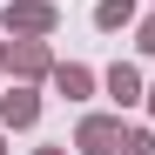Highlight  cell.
<instances>
[{
  "label": "cell",
  "mask_w": 155,
  "mask_h": 155,
  "mask_svg": "<svg viewBox=\"0 0 155 155\" xmlns=\"http://www.w3.org/2000/svg\"><path fill=\"white\" fill-rule=\"evenodd\" d=\"M121 142V121H108V115H94V121H81V148L88 155H108Z\"/></svg>",
  "instance_id": "1"
},
{
  "label": "cell",
  "mask_w": 155,
  "mask_h": 155,
  "mask_svg": "<svg viewBox=\"0 0 155 155\" xmlns=\"http://www.w3.org/2000/svg\"><path fill=\"white\" fill-rule=\"evenodd\" d=\"M108 94L121 101V108H128V101H142V74H135V68H108Z\"/></svg>",
  "instance_id": "2"
},
{
  "label": "cell",
  "mask_w": 155,
  "mask_h": 155,
  "mask_svg": "<svg viewBox=\"0 0 155 155\" xmlns=\"http://www.w3.org/2000/svg\"><path fill=\"white\" fill-rule=\"evenodd\" d=\"M7 20H14V27H27V34H47V27H54V7H34V0H27V7H14Z\"/></svg>",
  "instance_id": "3"
},
{
  "label": "cell",
  "mask_w": 155,
  "mask_h": 155,
  "mask_svg": "<svg viewBox=\"0 0 155 155\" xmlns=\"http://www.w3.org/2000/svg\"><path fill=\"white\" fill-rule=\"evenodd\" d=\"M0 115H7L14 128H27V121H34V94H27V88H14L7 101H0Z\"/></svg>",
  "instance_id": "4"
},
{
  "label": "cell",
  "mask_w": 155,
  "mask_h": 155,
  "mask_svg": "<svg viewBox=\"0 0 155 155\" xmlns=\"http://www.w3.org/2000/svg\"><path fill=\"white\" fill-rule=\"evenodd\" d=\"M128 14H135V0H101V7H94L101 27H128Z\"/></svg>",
  "instance_id": "5"
},
{
  "label": "cell",
  "mask_w": 155,
  "mask_h": 155,
  "mask_svg": "<svg viewBox=\"0 0 155 155\" xmlns=\"http://www.w3.org/2000/svg\"><path fill=\"white\" fill-rule=\"evenodd\" d=\"M54 88H61V94H88V68H61Z\"/></svg>",
  "instance_id": "6"
},
{
  "label": "cell",
  "mask_w": 155,
  "mask_h": 155,
  "mask_svg": "<svg viewBox=\"0 0 155 155\" xmlns=\"http://www.w3.org/2000/svg\"><path fill=\"white\" fill-rule=\"evenodd\" d=\"M121 148H128V155H155V135H128Z\"/></svg>",
  "instance_id": "7"
},
{
  "label": "cell",
  "mask_w": 155,
  "mask_h": 155,
  "mask_svg": "<svg viewBox=\"0 0 155 155\" xmlns=\"http://www.w3.org/2000/svg\"><path fill=\"white\" fill-rule=\"evenodd\" d=\"M142 47H148V54H155V20H148V27H142Z\"/></svg>",
  "instance_id": "8"
},
{
  "label": "cell",
  "mask_w": 155,
  "mask_h": 155,
  "mask_svg": "<svg viewBox=\"0 0 155 155\" xmlns=\"http://www.w3.org/2000/svg\"><path fill=\"white\" fill-rule=\"evenodd\" d=\"M41 155H61V148H41Z\"/></svg>",
  "instance_id": "9"
},
{
  "label": "cell",
  "mask_w": 155,
  "mask_h": 155,
  "mask_svg": "<svg viewBox=\"0 0 155 155\" xmlns=\"http://www.w3.org/2000/svg\"><path fill=\"white\" fill-rule=\"evenodd\" d=\"M0 155H7V148H0Z\"/></svg>",
  "instance_id": "10"
}]
</instances>
